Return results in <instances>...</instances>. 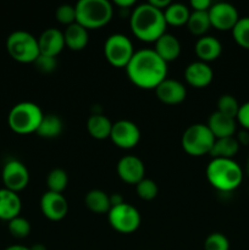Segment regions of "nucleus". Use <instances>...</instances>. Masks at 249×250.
I'll use <instances>...</instances> for the list:
<instances>
[{
  "label": "nucleus",
  "instance_id": "42",
  "mask_svg": "<svg viewBox=\"0 0 249 250\" xmlns=\"http://www.w3.org/2000/svg\"><path fill=\"white\" fill-rule=\"evenodd\" d=\"M134 2H136L134 0H115V5L120 7H124V9L131 7L132 5H134Z\"/></svg>",
  "mask_w": 249,
  "mask_h": 250
},
{
  "label": "nucleus",
  "instance_id": "5",
  "mask_svg": "<svg viewBox=\"0 0 249 250\" xmlns=\"http://www.w3.org/2000/svg\"><path fill=\"white\" fill-rule=\"evenodd\" d=\"M43 116L39 105L32 102H21L11 107L7 115V124L16 133H33L38 128Z\"/></svg>",
  "mask_w": 249,
  "mask_h": 250
},
{
  "label": "nucleus",
  "instance_id": "9",
  "mask_svg": "<svg viewBox=\"0 0 249 250\" xmlns=\"http://www.w3.org/2000/svg\"><path fill=\"white\" fill-rule=\"evenodd\" d=\"M107 220L114 229L121 233H132L139 227L142 221L141 214L133 205L122 203L110 208Z\"/></svg>",
  "mask_w": 249,
  "mask_h": 250
},
{
  "label": "nucleus",
  "instance_id": "45",
  "mask_svg": "<svg viewBox=\"0 0 249 250\" xmlns=\"http://www.w3.org/2000/svg\"><path fill=\"white\" fill-rule=\"evenodd\" d=\"M247 171L249 173V156H248V160H247Z\"/></svg>",
  "mask_w": 249,
  "mask_h": 250
},
{
  "label": "nucleus",
  "instance_id": "34",
  "mask_svg": "<svg viewBox=\"0 0 249 250\" xmlns=\"http://www.w3.org/2000/svg\"><path fill=\"white\" fill-rule=\"evenodd\" d=\"M204 250H229L228 238L220 232H212L205 238Z\"/></svg>",
  "mask_w": 249,
  "mask_h": 250
},
{
  "label": "nucleus",
  "instance_id": "12",
  "mask_svg": "<svg viewBox=\"0 0 249 250\" xmlns=\"http://www.w3.org/2000/svg\"><path fill=\"white\" fill-rule=\"evenodd\" d=\"M208 14H209L211 26L221 31L232 29L239 20L238 11L234 5L227 1H219L212 4L208 10Z\"/></svg>",
  "mask_w": 249,
  "mask_h": 250
},
{
  "label": "nucleus",
  "instance_id": "2",
  "mask_svg": "<svg viewBox=\"0 0 249 250\" xmlns=\"http://www.w3.org/2000/svg\"><path fill=\"white\" fill-rule=\"evenodd\" d=\"M132 33L143 42H155L166 33V20L164 11L156 9L149 2L139 4L132 10L129 16Z\"/></svg>",
  "mask_w": 249,
  "mask_h": 250
},
{
  "label": "nucleus",
  "instance_id": "21",
  "mask_svg": "<svg viewBox=\"0 0 249 250\" xmlns=\"http://www.w3.org/2000/svg\"><path fill=\"white\" fill-rule=\"evenodd\" d=\"M222 53V44L216 37L202 36L195 43V54L200 61L209 62L219 58Z\"/></svg>",
  "mask_w": 249,
  "mask_h": 250
},
{
  "label": "nucleus",
  "instance_id": "25",
  "mask_svg": "<svg viewBox=\"0 0 249 250\" xmlns=\"http://www.w3.org/2000/svg\"><path fill=\"white\" fill-rule=\"evenodd\" d=\"M62 120L59 116H56V115L48 114L43 116L38 128H37L36 133L38 134L39 137H42V138L53 139L60 136L61 132H62Z\"/></svg>",
  "mask_w": 249,
  "mask_h": 250
},
{
  "label": "nucleus",
  "instance_id": "24",
  "mask_svg": "<svg viewBox=\"0 0 249 250\" xmlns=\"http://www.w3.org/2000/svg\"><path fill=\"white\" fill-rule=\"evenodd\" d=\"M239 150V143L237 138L232 137H224V138H216L214 142L209 155L212 158H225L232 159Z\"/></svg>",
  "mask_w": 249,
  "mask_h": 250
},
{
  "label": "nucleus",
  "instance_id": "10",
  "mask_svg": "<svg viewBox=\"0 0 249 250\" xmlns=\"http://www.w3.org/2000/svg\"><path fill=\"white\" fill-rule=\"evenodd\" d=\"M1 178L5 188L14 192L24 189L29 182V172L27 166L16 159H11L2 166Z\"/></svg>",
  "mask_w": 249,
  "mask_h": 250
},
{
  "label": "nucleus",
  "instance_id": "27",
  "mask_svg": "<svg viewBox=\"0 0 249 250\" xmlns=\"http://www.w3.org/2000/svg\"><path fill=\"white\" fill-rule=\"evenodd\" d=\"M189 15L190 10L183 2H170V5L164 10L166 23L172 24V26L187 24Z\"/></svg>",
  "mask_w": 249,
  "mask_h": 250
},
{
  "label": "nucleus",
  "instance_id": "1",
  "mask_svg": "<svg viewBox=\"0 0 249 250\" xmlns=\"http://www.w3.org/2000/svg\"><path fill=\"white\" fill-rule=\"evenodd\" d=\"M124 68L131 82L144 89H155L167 77V62L154 49L136 50Z\"/></svg>",
  "mask_w": 249,
  "mask_h": 250
},
{
  "label": "nucleus",
  "instance_id": "33",
  "mask_svg": "<svg viewBox=\"0 0 249 250\" xmlns=\"http://www.w3.org/2000/svg\"><path fill=\"white\" fill-rule=\"evenodd\" d=\"M136 192L141 199L153 200L158 195L159 188L153 180L144 177L136 185Z\"/></svg>",
  "mask_w": 249,
  "mask_h": 250
},
{
  "label": "nucleus",
  "instance_id": "17",
  "mask_svg": "<svg viewBox=\"0 0 249 250\" xmlns=\"http://www.w3.org/2000/svg\"><path fill=\"white\" fill-rule=\"evenodd\" d=\"M38 46L41 54L56 58L65 46L63 32H61L58 28H53V27L45 29L39 36Z\"/></svg>",
  "mask_w": 249,
  "mask_h": 250
},
{
  "label": "nucleus",
  "instance_id": "14",
  "mask_svg": "<svg viewBox=\"0 0 249 250\" xmlns=\"http://www.w3.org/2000/svg\"><path fill=\"white\" fill-rule=\"evenodd\" d=\"M117 173L122 181L131 185H137L145 175V166L141 158L136 155H124L117 163Z\"/></svg>",
  "mask_w": 249,
  "mask_h": 250
},
{
  "label": "nucleus",
  "instance_id": "16",
  "mask_svg": "<svg viewBox=\"0 0 249 250\" xmlns=\"http://www.w3.org/2000/svg\"><path fill=\"white\" fill-rule=\"evenodd\" d=\"M185 78L190 85L195 88L207 87L214 78V72L210 65L204 61H193L186 67Z\"/></svg>",
  "mask_w": 249,
  "mask_h": 250
},
{
  "label": "nucleus",
  "instance_id": "20",
  "mask_svg": "<svg viewBox=\"0 0 249 250\" xmlns=\"http://www.w3.org/2000/svg\"><path fill=\"white\" fill-rule=\"evenodd\" d=\"M207 126L209 127L215 138L232 137L236 132V119H232L221 112L215 111L209 116Z\"/></svg>",
  "mask_w": 249,
  "mask_h": 250
},
{
  "label": "nucleus",
  "instance_id": "6",
  "mask_svg": "<svg viewBox=\"0 0 249 250\" xmlns=\"http://www.w3.org/2000/svg\"><path fill=\"white\" fill-rule=\"evenodd\" d=\"M6 49L14 60L22 63H33L41 54L38 38L23 29H17L9 34L6 39Z\"/></svg>",
  "mask_w": 249,
  "mask_h": 250
},
{
  "label": "nucleus",
  "instance_id": "3",
  "mask_svg": "<svg viewBox=\"0 0 249 250\" xmlns=\"http://www.w3.org/2000/svg\"><path fill=\"white\" fill-rule=\"evenodd\" d=\"M207 178L220 192H232L242 183L243 170L233 159L212 158L207 166Z\"/></svg>",
  "mask_w": 249,
  "mask_h": 250
},
{
  "label": "nucleus",
  "instance_id": "38",
  "mask_svg": "<svg viewBox=\"0 0 249 250\" xmlns=\"http://www.w3.org/2000/svg\"><path fill=\"white\" fill-rule=\"evenodd\" d=\"M211 5L212 2L210 0H192L190 1L193 11H208Z\"/></svg>",
  "mask_w": 249,
  "mask_h": 250
},
{
  "label": "nucleus",
  "instance_id": "7",
  "mask_svg": "<svg viewBox=\"0 0 249 250\" xmlns=\"http://www.w3.org/2000/svg\"><path fill=\"white\" fill-rule=\"evenodd\" d=\"M214 134L204 124H194L185 129L182 134V148L193 156L209 154L215 142Z\"/></svg>",
  "mask_w": 249,
  "mask_h": 250
},
{
  "label": "nucleus",
  "instance_id": "30",
  "mask_svg": "<svg viewBox=\"0 0 249 250\" xmlns=\"http://www.w3.org/2000/svg\"><path fill=\"white\" fill-rule=\"evenodd\" d=\"M232 36L237 44L242 48L249 49V16L239 17L237 23L232 28Z\"/></svg>",
  "mask_w": 249,
  "mask_h": 250
},
{
  "label": "nucleus",
  "instance_id": "35",
  "mask_svg": "<svg viewBox=\"0 0 249 250\" xmlns=\"http://www.w3.org/2000/svg\"><path fill=\"white\" fill-rule=\"evenodd\" d=\"M55 17L60 23L66 24V27L76 22V9L70 4H62L58 6L55 11Z\"/></svg>",
  "mask_w": 249,
  "mask_h": 250
},
{
  "label": "nucleus",
  "instance_id": "36",
  "mask_svg": "<svg viewBox=\"0 0 249 250\" xmlns=\"http://www.w3.org/2000/svg\"><path fill=\"white\" fill-rule=\"evenodd\" d=\"M33 63L37 70L42 73H51L58 67V60H56V58L43 55V54H39L38 58L34 60Z\"/></svg>",
  "mask_w": 249,
  "mask_h": 250
},
{
  "label": "nucleus",
  "instance_id": "18",
  "mask_svg": "<svg viewBox=\"0 0 249 250\" xmlns=\"http://www.w3.org/2000/svg\"><path fill=\"white\" fill-rule=\"evenodd\" d=\"M22 209V202L19 194L7 188H0V219L10 221L19 216Z\"/></svg>",
  "mask_w": 249,
  "mask_h": 250
},
{
  "label": "nucleus",
  "instance_id": "29",
  "mask_svg": "<svg viewBox=\"0 0 249 250\" xmlns=\"http://www.w3.org/2000/svg\"><path fill=\"white\" fill-rule=\"evenodd\" d=\"M67 183L68 176L63 168H53L46 176V186H48V190L50 192L62 193L67 187Z\"/></svg>",
  "mask_w": 249,
  "mask_h": 250
},
{
  "label": "nucleus",
  "instance_id": "44",
  "mask_svg": "<svg viewBox=\"0 0 249 250\" xmlns=\"http://www.w3.org/2000/svg\"><path fill=\"white\" fill-rule=\"evenodd\" d=\"M29 249L31 250H46V247L44 246V244L38 243V244H34V246H32Z\"/></svg>",
  "mask_w": 249,
  "mask_h": 250
},
{
  "label": "nucleus",
  "instance_id": "8",
  "mask_svg": "<svg viewBox=\"0 0 249 250\" xmlns=\"http://www.w3.org/2000/svg\"><path fill=\"white\" fill-rule=\"evenodd\" d=\"M134 51L131 39L122 33L111 34L104 43L105 58L116 67H126Z\"/></svg>",
  "mask_w": 249,
  "mask_h": 250
},
{
  "label": "nucleus",
  "instance_id": "41",
  "mask_svg": "<svg viewBox=\"0 0 249 250\" xmlns=\"http://www.w3.org/2000/svg\"><path fill=\"white\" fill-rule=\"evenodd\" d=\"M237 141H238L239 146L241 144H244V146H247V144H249V133L247 129H243V131H241L238 133V137H237Z\"/></svg>",
  "mask_w": 249,
  "mask_h": 250
},
{
  "label": "nucleus",
  "instance_id": "37",
  "mask_svg": "<svg viewBox=\"0 0 249 250\" xmlns=\"http://www.w3.org/2000/svg\"><path fill=\"white\" fill-rule=\"evenodd\" d=\"M236 119L244 129L249 131V102L244 103L239 106V111Z\"/></svg>",
  "mask_w": 249,
  "mask_h": 250
},
{
  "label": "nucleus",
  "instance_id": "19",
  "mask_svg": "<svg viewBox=\"0 0 249 250\" xmlns=\"http://www.w3.org/2000/svg\"><path fill=\"white\" fill-rule=\"evenodd\" d=\"M154 51L163 59L165 62L176 60L181 54V43L176 36L171 33H164L155 42Z\"/></svg>",
  "mask_w": 249,
  "mask_h": 250
},
{
  "label": "nucleus",
  "instance_id": "4",
  "mask_svg": "<svg viewBox=\"0 0 249 250\" xmlns=\"http://www.w3.org/2000/svg\"><path fill=\"white\" fill-rule=\"evenodd\" d=\"M75 9L76 22L87 29L105 26L114 15V7L109 0H80Z\"/></svg>",
  "mask_w": 249,
  "mask_h": 250
},
{
  "label": "nucleus",
  "instance_id": "39",
  "mask_svg": "<svg viewBox=\"0 0 249 250\" xmlns=\"http://www.w3.org/2000/svg\"><path fill=\"white\" fill-rule=\"evenodd\" d=\"M149 4L153 5L154 7H156V9L161 10V11H164V10L166 9V7L170 5V0H149Z\"/></svg>",
  "mask_w": 249,
  "mask_h": 250
},
{
  "label": "nucleus",
  "instance_id": "11",
  "mask_svg": "<svg viewBox=\"0 0 249 250\" xmlns=\"http://www.w3.org/2000/svg\"><path fill=\"white\" fill-rule=\"evenodd\" d=\"M110 139L120 148L131 149L138 144L141 139V131L134 122L129 120H119L112 124Z\"/></svg>",
  "mask_w": 249,
  "mask_h": 250
},
{
  "label": "nucleus",
  "instance_id": "43",
  "mask_svg": "<svg viewBox=\"0 0 249 250\" xmlns=\"http://www.w3.org/2000/svg\"><path fill=\"white\" fill-rule=\"evenodd\" d=\"M5 250H31L28 247H24V246H20V244H14V246H10L7 247Z\"/></svg>",
  "mask_w": 249,
  "mask_h": 250
},
{
  "label": "nucleus",
  "instance_id": "15",
  "mask_svg": "<svg viewBox=\"0 0 249 250\" xmlns=\"http://www.w3.org/2000/svg\"><path fill=\"white\" fill-rule=\"evenodd\" d=\"M155 93L159 100L165 104H180L186 99L187 89L185 84L178 80L166 77L155 88Z\"/></svg>",
  "mask_w": 249,
  "mask_h": 250
},
{
  "label": "nucleus",
  "instance_id": "32",
  "mask_svg": "<svg viewBox=\"0 0 249 250\" xmlns=\"http://www.w3.org/2000/svg\"><path fill=\"white\" fill-rule=\"evenodd\" d=\"M239 103L236 98L231 94H224L217 99V110L216 111L226 115V116L236 119L237 114L239 111Z\"/></svg>",
  "mask_w": 249,
  "mask_h": 250
},
{
  "label": "nucleus",
  "instance_id": "28",
  "mask_svg": "<svg viewBox=\"0 0 249 250\" xmlns=\"http://www.w3.org/2000/svg\"><path fill=\"white\" fill-rule=\"evenodd\" d=\"M187 26L190 33L195 36H204V33H207L208 29L211 27L208 11H190Z\"/></svg>",
  "mask_w": 249,
  "mask_h": 250
},
{
  "label": "nucleus",
  "instance_id": "23",
  "mask_svg": "<svg viewBox=\"0 0 249 250\" xmlns=\"http://www.w3.org/2000/svg\"><path fill=\"white\" fill-rule=\"evenodd\" d=\"M112 122L105 115L100 112H94L90 115L87 120V129L90 136L95 139H106L110 138L111 133Z\"/></svg>",
  "mask_w": 249,
  "mask_h": 250
},
{
  "label": "nucleus",
  "instance_id": "40",
  "mask_svg": "<svg viewBox=\"0 0 249 250\" xmlns=\"http://www.w3.org/2000/svg\"><path fill=\"white\" fill-rule=\"evenodd\" d=\"M110 198V205L111 207H116V205H120L122 204V203H124V198H122L121 194H119V193H114V194L109 195Z\"/></svg>",
  "mask_w": 249,
  "mask_h": 250
},
{
  "label": "nucleus",
  "instance_id": "31",
  "mask_svg": "<svg viewBox=\"0 0 249 250\" xmlns=\"http://www.w3.org/2000/svg\"><path fill=\"white\" fill-rule=\"evenodd\" d=\"M7 229L15 238H26L31 233V224L27 219L22 216H16L12 220L7 221Z\"/></svg>",
  "mask_w": 249,
  "mask_h": 250
},
{
  "label": "nucleus",
  "instance_id": "22",
  "mask_svg": "<svg viewBox=\"0 0 249 250\" xmlns=\"http://www.w3.org/2000/svg\"><path fill=\"white\" fill-rule=\"evenodd\" d=\"M63 39H65V45L68 46L71 50H82L87 46L89 34L85 27L75 22L66 27L63 31Z\"/></svg>",
  "mask_w": 249,
  "mask_h": 250
},
{
  "label": "nucleus",
  "instance_id": "13",
  "mask_svg": "<svg viewBox=\"0 0 249 250\" xmlns=\"http://www.w3.org/2000/svg\"><path fill=\"white\" fill-rule=\"evenodd\" d=\"M41 210L46 219L51 221H60L67 215L68 203L62 193L48 190L41 198Z\"/></svg>",
  "mask_w": 249,
  "mask_h": 250
},
{
  "label": "nucleus",
  "instance_id": "26",
  "mask_svg": "<svg viewBox=\"0 0 249 250\" xmlns=\"http://www.w3.org/2000/svg\"><path fill=\"white\" fill-rule=\"evenodd\" d=\"M85 207L93 212L97 214H104V212H109L110 208V198L109 194L102 189H92L85 194L84 198Z\"/></svg>",
  "mask_w": 249,
  "mask_h": 250
}]
</instances>
